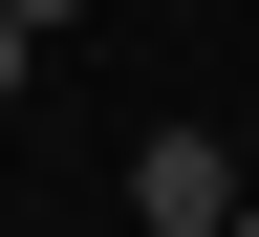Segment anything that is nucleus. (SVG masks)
Listing matches in <instances>:
<instances>
[{
  "mask_svg": "<svg viewBox=\"0 0 259 237\" xmlns=\"http://www.w3.org/2000/svg\"><path fill=\"white\" fill-rule=\"evenodd\" d=\"M238 151H216V129H151V151H130V216H151V237H238Z\"/></svg>",
  "mask_w": 259,
  "mask_h": 237,
  "instance_id": "1",
  "label": "nucleus"
},
{
  "mask_svg": "<svg viewBox=\"0 0 259 237\" xmlns=\"http://www.w3.org/2000/svg\"><path fill=\"white\" fill-rule=\"evenodd\" d=\"M22 65H44V22H0V108H22Z\"/></svg>",
  "mask_w": 259,
  "mask_h": 237,
  "instance_id": "2",
  "label": "nucleus"
},
{
  "mask_svg": "<svg viewBox=\"0 0 259 237\" xmlns=\"http://www.w3.org/2000/svg\"><path fill=\"white\" fill-rule=\"evenodd\" d=\"M0 22H44V43H65V22H87V0H0Z\"/></svg>",
  "mask_w": 259,
  "mask_h": 237,
  "instance_id": "3",
  "label": "nucleus"
},
{
  "mask_svg": "<svg viewBox=\"0 0 259 237\" xmlns=\"http://www.w3.org/2000/svg\"><path fill=\"white\" fill-rule=\"evenodd\" d=\"M238 237H259V194H238Z\"/></svg>",
  "mask_w": 259,
  "mask_h": 237,
  "instance_id": "4",
  "label": "nucleus"
},
{
  "mask_svg": "<svg viewBox=\"0 0 259 237\" xmlns=\"http://www.w3.org/2000/svg\"><path fill=\"white\" fill-rule=\"evenodd\" d=\"M0 237H22V216H0Z\"/></svg>",
  "mask_w": 259,
  "mask_h": 237,
  "instance_id": "5",
  "label": "nucleus"
}]
</instances>
